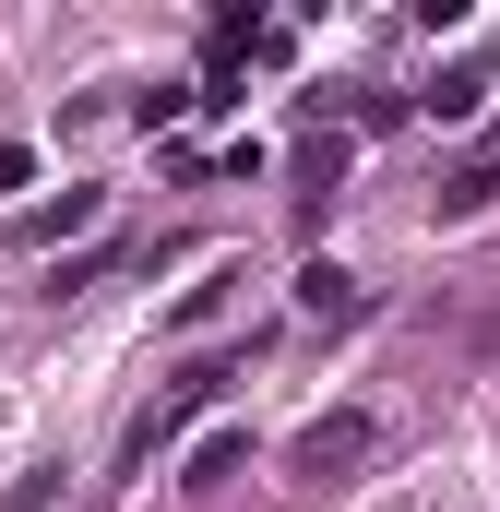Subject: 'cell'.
Listing matches in <instances>:
<instances>
[{
    "instance_id": "3957f363",
    "label": "cell",
    "mask_w": 500,
    "mask_h": 512,
    "mask_svg": "<svg viewBox=\"0 0 500 512\" xmlns=\"http://www.w3.org/2000/svg\"><path fill=\"white\" fill-rule=\"evenodd\" d=\"M477 96H489V60H453V72L417 96V120H477Z\"/></svg>"
},
{
    "instance_id": "6da1fadb",
    "label": "cell",
    "mask_w": 500,
    "mask_h": 512,
    "mask_svg": "<svg viewBox=\"0 0 500 512\" xmlns=\"http://www.w3.org/2000/svg\"><path fill=\"white\" fill-rule=\"evenodd\" d=\"M358 453H370V417H358V405H334V417H310V429L286 441L298 477H334V465H358Z\"/></svg>"
},
{
    "instance_id": "277c9868",
    "label": "cell",
    "mask_w": 500,
    "mask_h": 512,
    "mask_svg": "<svg viewBox=\"0 0 500 512\" xmlns=\"http://www.w3.org/2000/svg\"><path fill=\"white\" fill-rule=\"evenodd\" d=\"M346 310H358V274L346 262H310L298 274V322H346Z\"/></svg>"
},
{
    "instance_id": "5b68a950",
    "label": "cell",
    "mask_w": 500,
    "mask_h": 512,
    "mask_svg": "<svg viewBox=\"0 0 500 512\" xmlns=\"http://www.w3.org/2000/svg\"><path fill=\"white\" fill-rule=\"evenodd\" d=\"M500 203V167H465V179H441V191H429V215H441V227H465V215H489Z\"/></svg>"
},
{
    "instance_id": "8992f818",
    "label": "cell",
    "mask_w": 500,
    "mask_h": 512,
    "mask_svg": "<svg viewBox=\"0 0 500 512\" xmlns=\"http://www.w3.org/2000/svg\"><path fill=\"white\" fill-rule=\"evenodd\" d=\"M84 227H108V191H60V203L24 227V239H84Z\"/></svg>"
},
{
    "instance_id": "7a4b0ae2",
    "label": "cell",
    "mask_w": 500,
    "mask_h": 512,
    "mask_svg": "<svg viewBox=\"0 0 500 512\" xmlns=\"http://www.w3.org/2000/svg\"><path fill=\"white\" fill-rule=\"evenodd\" d=\"M239 465H250V429H203V441H191V465H179V489H227Z\"/></svg>"
}]
</instances>
